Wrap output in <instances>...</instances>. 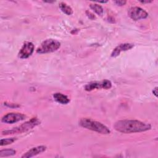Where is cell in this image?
<instances>
[{
	"label": "cell",
	"instance_id": "3957f363",
	"mask_svg": "<svg viewBox=\"0 0 158 158\" xmlns=\"http://www.w3.org/2000/svg\"><path fill=\"white\" fill-rule=\"evenodd\" d=\"M40 123V121L36 118H32L30 120L23 123V124L15 127L13 128L12 130H4L2 132V135H9L14 133H19L27 131L33 127H36Z\"/></svg>",
	"mask_w": 158,
	"mask_h": 158
},
{
	"label": "cell",
	"instance_id": "52a82bcc",
	"mask_svg": "<svg viewBox=\"0 0 158 158\" xmlns=\"http://www.w3.org/2000/svg\"><path fill=\"white\" fill-rule=\"evenodd\" d=\"M34 49V44L31 42H25L21 48L18 56L20 59H27L33 54Z\"/></svg>",
	"mask_w": 158,
	"mask_h": 158
},
{
	"label": "cell",
	"instance_id": "9a60e30c",
	"mask_svg": "<svg viewBox=\"0 0 158 158\" xmlns=\"http://www.w3.org/2000/svg\"><path fill=\"white\" fill-rule=\"evenodd\" d=\"M16 140L15 138H6V139H1L0 141V145L1 146H6L10 144H12Z\"/></svg>",
	"mask_w": 158,
	"mask_h": 158
},
{
	"label": "cell",
	"instance_id": "6da1fadb",
	"mask_svg": "<svg viewBox=\"0 0 158 158\" xmlns=\"http://www.w3.org/2000/svg\"><path fill=\"white\" fill-rule=\"evenodd\" d=\"M114 128L123 133H131L145 131L151 129V125L136 120H122L116 122Z\"/></svg>",
	"mask_w": 158,
	"mask_h": 158
},
{
	"label": "cell",
	"instance_id": "e0dca14e",
	"mask_svg": "<svg viewBox=\"0 0 158 158\" xmlns=\"http://www.w3.org/2000/svg\"><path fill=\"white\" fill-rule=\"evenodd\" d=\"M86 14L87 16L89 17V19H91V20L96 19L95 15H94L93 14H92L91 12H89V11L87 10V11H86Z\"/></svg>",
	"mask_w": 158,
	"mask_h": 158
},
{
	"label": "cell",
	"instance_id": "8fae6325",
	"mask_svg": "<svg viewBox=\"0 0 158 158\" xmlns=\"http://www.w3.org/2000/svg\"><path fill=\"white\" fill-rule=\"evenodd\" d=\"M102 88V84L101 82H97V81H93L88 83L85 86V89L87 91H91L95 89Z\"/></svg>",
	"mask_w": 158,
	"mask_h": 158
},
{
	"label": "cell",
	"instance_id": "7a4b0ae2",
	"mask_svg": "<svg viewBox=\"0 0 158 158\" xmlns=\"http://www.w3.org/2000/svg\"><path fill=\"white\" fill-rule=\"evenodd\" d=\"M79 124L83 128L101 134L106 135L110 133V130L106 125L101 122L93 120L91 118H83L80 120Z\"/></svg>",
	"mask_w": 158,
	"mask_h": 158
},
{
	"label": "cell",
	"instance_id": "5bb4252c",
	"mask_svg": "<svg viewBox=\"0 0 158 158\" xmlns=\"http://www.w3.org/2000/svg\"><path fill=\"white\" fill-rule=\"evenodd\" d=\"M16 153V151L14 149H3L0 151V157H7V156H11L13 155H15Z\"/></svg>",
	"mask_w": 158,
	"mask_h": 158
},
{
	"label": "cell",
	"instance_id": "8992f818",
	"mask_svg": "<svg viewBox=\"0 0 158 158\" xmlns=\"http://www.w3.org/2000/svg\"><path fill=\"white\" fill-rule=\"evenodd\" d=\"M26 116L21 113H8L4 115L1 121L6 123H14L23 120L25 118Z\"/></svg>",
	"mask_w": 158,
	"mask_h": 158
},
{
	"label": "cell",
	"instance_id": "277c9868",
	"mask_svg": "<svg viewBox=\"0 0 158 158\" xmlns=\"http://www.w3.org/2000/svg\"><path fill=\"white\" fill-rule=\"evenodd\" d=\"M60 46V43L54 39L44 40L37 48L36 52L38 54H46L57 51Z\"/></svg>",
	"mask_w": 158,
	"mask_h": 158
},
{
	"label": "cell",
	"instance_id": "30bf717a",
	"mask_svg": "<svg viewBox=\"0 0 158 158\" xmlns=\"http://www.w3.org/2000/svg\"><path fill=\"white\" fill-rule=\"evenodd\" d=\"M53 98L56 102L62 104H67L70 102V99L66 95L60 93H54L53 94Z\"/></svg>",
	"mask_w": 158,
	"mask_h": 158
},
{
	"label": "cell",
	"instance_id": "ba28073f",
	"mask_svg": "<svg viewBox=\"0 0 158 158\" xmlns=\"http://www.w3.org/2000/svg\"><path fill=\"white\" fill-rule=\"evenodd\" d=\"M46 149V147L44 146H38L36 147L32 148L30 150H28L27 152H25L23 155L22 156V158H28L32 157L35 156H36L39 154H41L44 152Z\"/></svg>",
	"mask_w": 158,
	"mask_h": 158
},
{
	"label": "cell",
	"instance_id": "4fadbf2b",
	"mask_svg": "<svg viewBox=\"0 0 158 158\" xmlns=\"http://www.w3.org/2000/svg\"><path fill=\"white\" fill-rule=\"evenodd\" d=\"M89 7L98 15H99L100 16L102 15L104 10H103V8L100 5H98L97 4H91L89 5Z\"/></svg>",
	"mask_w": 158,
	"mask_h": 158
},
{
	"label": "cell",
	"instance_id": "ac0fdd59",
	"mask_svg": "<svg viewBox=\"0 0 158 158\" xmlns=\"http://www.w3.org/2000/svg\"><path fill=\"white\" fill-rule=\"evenodd\" d=\"M114 2L117 5V6H123L126 4V1H114Z\"/></svg>",
	"mask_w": 158,
	"mask_h": 158
},
{
	"label": "cell",
	"instance_id": "5b68a950",
	"mask_svg": "<svg viewBox=\"0 0 158 158\" xmlns=\"http://www.w3.org/2000/svg\"><path fill=\"white\" fill-rule=\"evenodd\" d=\"M129 17L133 20H138L146 19L148 16L146 11L139 7H131L128 12Z\"/></svg>",
	"mask_w": 158,
	"mask_h": 158
},
{
	"label": "cell",
	"instance_id": "d6986e66",
	"mask_svg": "<svg viewBox=\"0 0 158 158\" xmlns=\"http://www.w3.org/2000/svg\"><path fill=\"white\" fill-rule=\"evenodd\" d=\"M4 104H5L6 106H8L9 107H19V106L16 104H12V103L7 104V102H5Z\"/></svg>",
	"mask_w": 158,
	"mask_h": 158
},
{
	"label": "cell",
	"instance_id": "9c48e42d",
	"mask_svg": "<svg viewBox=\"0 0 158 158\" xmlns=\"http://www.w3.org/2000/svg\"><path fill=\"white\" fill-rule=\"evenodd\" d=\"M134 47V44L131 43H122L117 46L114 48L113 51L111 53V57H115L118 56L121 52L125 51L132 49Z\"/></svg>",
	"mask_w": 158,
	"mask_h": 158
},
{
	"label": "cell",
	"instance_id": "ffe728a7",
	"mask_svg": "<svg viewBox=\"0 0 158 158\" xmlns=\"http://www.w3.org/2000/svg\"><path fill=\"white\" fill-rule=\"evenodd\" d=\"M152 93H153V94H154L156 97L157 96V87H155L154 89H153V90H152Z\"/></svg>",
	"mask_w": 158,
	"mask_h": 158
},
{
	"label": "cell",
	"instance_id": "7c38bea8",
	"mask_svg": "<svg viewBox=\"0 0 158 158\" xmlns=\"http://www.w3.org/2000/svg\"><path fill=\"white\" fill-rule=\"evenodd\" d=\"M59 7L64 13H65L68 15H72L73 13V10L72 8L65 2H60L59 4Z\"/></svg>",
	"mask_w": 158,
	"mask_h": 158
},
{
	"label": "cell",
	"instance_id": "44dd1931",
	"mask_svg": "<svg viewBox=\"0 0 158 158\" xmlns=\"http://www.w3.org/2000/svg\"><path fill=\"white\" fill-rule=\"evenodd\" d=\"M141 2H142V3H149V2H151L152 1H140Z\"/></svg>",
	"mask_w": 158,
	"mask_h": 158
},
{
	"label": "cell",
	"instance_id": "2e32d148",
	"mask_svg": "<svg viewBox=\"0 0 158 158\" xmlns=\"http://www.w3.org/2000/svg\"><path fill=\"white\" fill-rule=\"evenodd\" d=\"M102 88L104 89H109L112 87V83L110 82V81L108 80H104L102 81Z\"/></svg>",
	"mask_w": 158,
	"mask_h": 158
}]
</instances>
